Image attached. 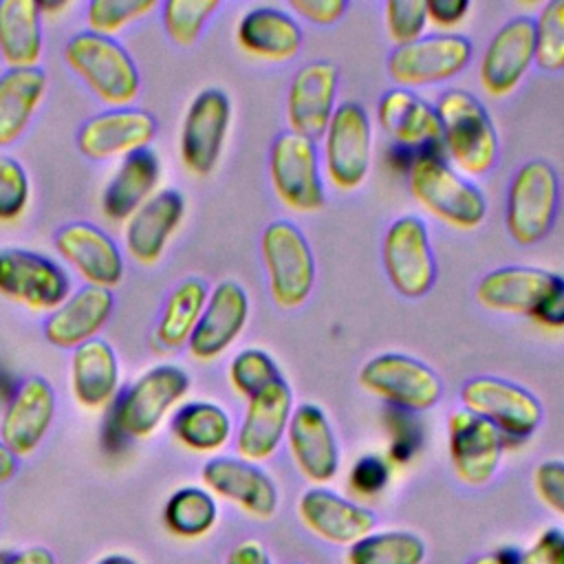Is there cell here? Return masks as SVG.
<instances>
[{
    "instance_id": "1",
    "label": "cell",
    "mask_w": 564,
    "mask_h": 564,
    "mask_svg": "<svg viewBox=\"0 0 564 564\" xmlns=\"http://www.w3.org/2000/svg\"><path fill=\"white\" fill-rule=\"evenodd\" d=\"M189 390V375L174 364L145 370L115 401L104 430V443L121 447L130 438L150 436Z\"/></svg>"
},
{
    "instance_id": "2",
    "label": "cell",
    "mask_w": 564,
    "mask_h": 564,
    "mask_svg": "<svg viewBox=\"0 0 564 564\" xmlns=\"http://www.w3.org/2000/svg\"><path fill=\"white\" fill-rule=\"evenodd\" d=\"M445 159L465 176L487 174L500 152L494 121L478 97L449 88L436 101Z\"/></svg>"
},
{
    "instance_id": "3",
    "label": "cell",
    "mask_w": 564,
    "mask_h": 564,
    "mask_svg": "<svg viewBox=\"0 0 564 564\" xmlns=\"http://www.w3.org/2000/svg\"><path fill=\"white\" fill-rule=\"evenodd\" d=\"M405 176L412 198L438 220L456 229H476L482 225L487 216L485 194L445 154L419 156Z\"/></svg>"
},
{
    "instance_id": "4",
    "label": "cell",
    "mask_w": 564,
    "mask_h": 564,
    "mask_svg": "<svg viewBox=\"0 0 564 564\" xmlns=\"http://www.w3.org/2000/svg\"><path fill=\"white\" fill-rule=\"evenodd\" d=\"M64 62L104 104L115 108L132 104L141 90L134 59L110 35L88 29L70 35L64 46Z\"/></svg>"
},
{
    "instance_id": "5",
    "label": "cell",
    "mask_w": 564,
    "mask_h": 564,
    "mask_svg": "<svg viewBox=\"0 0 564 564\" xmlns=\"http://www.w3.org/2000/svg\"><path fill=\"white\" fill-rule=\"evenodd\" d=\"M269 293L280 308L302 306L315 284V258L306 236L291 220H273L260 236Z\"/></svg>"
},
{
    "instance_id": "6",
    "label": "cell",
    "mask_w": 564,
    "mask_h": 564,
    "mask_svg": "<svg viewBox=\"0 0 564 564\" xmlns=\"http://www.w3.org/2000/svg\"><path fill=\"white\" fill-rule=\"evenodd\" d=\"M560 203V181L553 165L531 159L513 174L507 189L505 225L518 245L540 242L555 223Z\"/></svg>"
},
{
    "instance_id": "7",
    "label": "cell",
    "mask_w": 564,
    "mask_h": 564,
    "mask_svg": "<svg viewBox=\"0 0 564 564\" xmlns=\"http://www.w3.org/2000/svg\"><path fill=\"white\" fill-rule=\"evenodd\" d=\"M324 167L339 192L364 185L372 161V121L357 101L337 104L324 132Z\"/></svg>"
},
{
    "instance_id": "8",
    "label": "cell",
    "mask_w": 564,
    "mask_h": 564,
    "mask_svg": "<svg viewBox=\"0 0 564 564\" xmlns=\"http://www.w3.org/2000/svg\"><path fill=\"white\" fill-rule=\"evenodd\" d=\"M366 392L405 412H425L441 399L443 383L423 361L403 352H381L359 370Z\"/></svg>"
},
{
    "instance_id": "9",
    "label": "cell",
    "mask_w": 564,
    "mask_h": 564,
    "mask_svg": "<svg viewBox=\"0 0 564 564\" xmlns=\"http://www.w3.org/2000/svg\"><path fill=\"white\" fill-rule=\"evenodd\" d=\"M271 185L278 198L297 214H313L326 205L317 143L295 132H282L269 154Z\"/></svg>"
},
{
    "instance_id": "10",
    "label": "cell",
    "mask_w": 564,
    "mask_h": 564,
    "mask_svg": "<svg viewBox=\"0 0 564 564\" xmlns=\"http://www.w3.org/2000/svg\"><path fill=\"white\" fill-rule=\"evenodd\" d=\"M460 403L463 410L489 421L500 432L502 441H524L542 421L538 397L498 377H474L465 381Z\"/></svg>"
},
{
    "instance_id": "11",
    "label": "cell",
    "mask_w": 564,
    "mask_h": 564,
    "mask_svg": "<svg viewBox=\"0 0 564 564\" xmlns=\"http://www.w3.org/2000/svg\"><path fill=\"white\" fill-rule=\"evenodd\" d=\"M471 53V42L463 35H423L412 44L394 46L388 57V75L408 90L447 82L469 66Z\"/></svg>"
},
{
    "instance_id": "12",
    "label": "cell",
    "mask_w": 564,
    "mask_h": 564,
    "mask_svg": "<svg viewBox=\"0 0 564 564\" xmlns=\"http://www.w3.org/2000/svg\"><path fill=\"white\" fill-rule=\"evenodd\" d=\"M381 258L386 275L397 293L410 300L430 293L436 278V264L427 227L419 216H401L386 229Z\"/></svg>"
},
{
    "instance_id": "13",
    "label": "cell",
    "mask_w": 564,
    "mask_h": 564,
    "mask_svg": "<svg viewBox=\"0 0 564 564\" xmlns=\"http://www.w3.org/2000/svg\"><path fill=\"white\" fill-rule=\"evenodd\" d=\"M0 293L35 311H55L70 295V280L51 258L4 247L0 249Z\"/></svg>"
},
{
    "instance_id": "14",
    "label": "cell",
    "mask_w": 564,
    "mask_h": 564,
    "mask_svg": "<svg viewBox=\"0 0 564 564\" xmlns=\"http://www.w3.org/2000/svg\"><path fill=\"white\" fill-rule=\"evenodd\" d=\"M229 123L231 101L220 88H205L192 99L178 139L181 161L192 174L207 176L214 172L225 148Z\"/></svg>"
},
{
    "instance_id": "15",
    "label": "cell",
    "mask_w": 564,
    "mask_h": 564,
    "mask_svg": "<svg viewBox=\"0 0 564 564\" xmlns=\"http://www.w3.org/2000/svg\"><path fill=\"white\" fill-rule=\"evenodd\" d=\"M449 463L463 485H487L500 465L505 441L500 432L485 419L456 410L447 421Z\"/></svg>"
},
{
    "instance_id": "16",
    "label": "cell",
    "mask_w": 564,
    "mask_h": 564,
    "mask_svg": "<svg viewBox=\"0 0 564 564\" xmlns=\"http://www.w3.org/2000/svg\"><path fill=\"white\" fill-rule=\"evenodd\" d=\"M293 414V392L284 379L273 381L251 399L236 436V449L242 460L262 463L271 458L286 436Z\"/></svg>"
},
{
    "instance_id": "17",
    "label": "cell",
    "mask_w": 564,
    "mask_h": 564,
    "mask_svg": "<svg viewBox=\"0 0 564 564\" xmlns=\"http://www.w3.org/2000/svg\"><path fill=\"white\" fill-rule=\"evenodd\" d=\"M339 70L326 59L304 64L291 79L286 95V119L291 132L317 141L337 108Z\"/></svg>"
},
{
    "instance_id": "18",
    "label": "cell",
    "mask_w": 564,
    "mask_h": 564,
    "mask_svg": "<svg viewBox=\"0 0 564 564\" xmlns=\"http://www.w3.org/2000/svg\"><path fill=\"white\" fill-rule=\"evenodd\" d=\"M53 245L90 286L112 291L123 280L121 249L101 227L84 220L66 223L55 231Z\"/></svg>"
},
{
    "instance_id": "19",
    "label": "cell",
    "mask_w": 564,
    "mask_h": 564,
    "mask_svg": "<svg viewBox=\"0 0 564 564\" xmlns=\"http://www.w3.org/2000/svg\"><path fill=\"white\" fill-rule=\"evenodd\" d=\"M535 62V31L529 15L505 22L489 40L480 59V84L491 97H505L518 88Z\"/></svg>"
},
{
    "instance_id": "20",
    "label": "cell",
    "mask_w": 564,
    "mask_h": 564,
    "mask_svg": "<svg viewBox=\"0 0 564 564\" xmlns=\"http://www.w3.org/2000/svg\"><path fill=\"white\" fill-rule=\"evenodd\" d=\"M156 134V119L141 108H108L97 112L77 132V148L93 161L126 156L143 150Z\"/></svg>"
},
{
    "instance_id": "21",
    "label": "cell",
    "mask_w": 564,
    "mask_h": 564,
    "mask_svg": "<svg viewBox=\"0 0 564 564\" xmlns=\"http://www.w3.org/2000/svg\"><path fill=\"white\" fill-rule=\"evenodd\" d=\"M289 452L300 474L319 485L335 478L339 469V445L326 412L315 403H300L293 408L286 430Z\"/></svg>"
},
{
    "instance_id": "22",
    "label": "cell",
    "mask_w": 564,
    "mask_h": 564,
    "mask_svg": "<svg viewBox=\"0 0 564 564\" xmlns=\"http://www.w3.org/2000/svg\"><path fill=\"white\" fill-rule=\"evenodd\" d=\"M379 126L392 139L416 156L445 154L441 141V121L436 108L408 88L388 90L377 106Z\"/></svg>"
},
{
    "instance_id": "23",
    "label": "cell",
    "mask_w": 564,
    "mask_h": 564,
    "mask_svg": "<svg viewBox=\"0 0 564 564\" xmlns=\"http://www.w3.org/2000/svg\"><path fill=\"white\" fill-rule=\"evenodd\" d=\"M200 478L207 491L231 500L253 518L267 520L278 511V487L256 463L216 456L203 465Z\"/></svg>"
},
{
    "instance_id": "24",
    "label": "cell",
    "mask_w": 564,
    "mask_h": 564,
    "mask_svg": "<svg viewBox=\"0 0 564 564\" xmlns=\"http://www.w3.org/2000/svg\"><path fill=\"white\" fill-rule=\"evenodd\" d=\"M249 317L247 291L236 280L218 282L207 297L203 315L187 341L189 355L212 361L223 355L242 333Z\"/></svg>"
},
{
    "instance_id": "25",
    "label": "cell",
    "mask_w": 564,
    "mask_h": 564,
    "mask_svg": "<svg viewBox=\"0 0 564 564\" xmlns=\"http://www.w3.org/2000/svg\"><path fill=\"white\" fill-rule=\"evenodd\" d=\"M55 419V390L44 377L18 386L0 419V441L20 458L31 454Z\"/></svg>"
},
{
    "instance_id": "26",
    "label": "cell",
    "mask_w": 564,
    "mask_h": 564,
    "mask_svg": "<svg viewBox=\"0 0 564 564\" xmlns=\"http://www.w3.org/2000/svg\"><path fill=\"white\" fill-rule=\"evenodd\" d=\"M297 516L311 533L339 546H350L375 529V516L366 507L326 487L306 489L297 500Z\"/></svg>"
},
{
    "instance_id": "27",
    "label": "cell",
    "mask_w": 564,
    "mask_h": 564,
    "mask_svg": "<svg viewBox=\"0 0 564 564\" xmlns=\"http://www.w3.org/2000/svg\"><path fill=\"white\" fill-rule=\"evenodd\" d=\"M185 214V200L178 189L154 192L126 220V249L139 264H154L161 260L167 240L178 229Z\"/></svg>"
},
{
    "instance_id": "28",
    "label": "cell",
    "mask_w": 564,
    "mask_h": 564,
    "mask_svg": "<svg viewBox=\"0 0 564 564\" xmlns=\"http://www.w3.org/2000/svg\"><path fill=\"white\" fill-rule=\"evenodd\" d=\"M115 306L112 291L82 286L70 293L44 322V337L59 348H77L97 337L108 324Z\"/></svg>"
},
{
    "instance_id": "29",
    "label": "cell",
    "mask_w": 564,
    "mask_h": 564,
    "mask_svg": "<svg viewBox=\"0 0 564 564\" xmlns=\"http://www.w3.org/2000/svg\"><path fill=\"white\" fill-rule=\"evenodd\" d=\"M555 275L557 273L524 264L494 269L478 282L476 300L489 311L531 317L551 289Z\"/></svg>"
},
{
    "instance_id": "30",
    "label": "cell",
    "mask_w": 564,
    "mask_h": 564,
    "mask_svg": "<svg viewBox=\"0 0 564 564\" xmlns=\"http://www.w3.org/2000/svg\"><path fill=\"white\" fill-rule=\"evenodd\" d=\"M236 40L253 57L286 62L300 53L304 33L291 13L278 7H253L240 18Z\"/></svg>"
},
{
    "instance_id": "31",
    "label": "cell",
    "mask_w": 564,
    "mask_h": 564,
    "mask_svg": "<svg viewBox=\"0 0 564 564\" xmlns=\"http://www.w3.org/2000/svg\"><path fill=\"white\" fill-rule=\"evenodd\" d=\"M70 388L82 408L99 410L115 401L119 390V361L106 339H90L70 355Z\"/></svg>"
},
{
    "instance_id": "32",
    "label": "cell",
    "mask_w": 564,
    "mask_h": 564,
    "mask_svg": "<svg viewBox=\"0 0 564 564\" xmlns=\"http://www.w3.org/2000/svg\"><path fill=\"white\" fill-rule=\"evenodd\" d=\"M161 161L154 150L143 148L121 159L112 178L104 187L101 209L110 220H128L156 189Z\"/></svg>"
},
{
    "instance_id": "33",
    "label": "cell",
    "mask_w": 564,
    "mask_h": 564,
    "mask_svg": "<svg viewBox=\"0 0 564 564\" xmlns=\"http://www.w3.org/2000/svg\"><path fill=\"white\" fill-rule=\"evenodd\" d=\"M44 93L46 73L40 66L7 68L0 75V148L22 137Z\"/></svg>"
},
{
    "instance_id": "34",
    "label": "cell",
    "mask_w": 564,
    "mask_h": 564,
    "mask_svg": "<svg viewBox=\"0 0 564 564\" xmlns=\"http://www.w3.org/2000/svg\"><path fill=\"white\" fill-rule=\"evenodd\" d=\"M42 44L40 2L0 0V57L9 68L37 66Z\"/></svg>"
},
{
    "instance_id": "35",
    "label": "cell",
    "mask_w": 564,
    "mask_h": 564,
    "mask_svg": "<svg viewBox=\"0 0 564 564\" xmlns=\"http://www.w3.org/2000/svg\"><path fill=\"white\" fill-rule=\"evenodd\" d=\"M174 438L198 454H212L227 445L231 436L229 414L212 401H187L172 416Z\"/></svg>"
},
{
    "instance_id": "36",
    "label": "cell",
    "mask_w": 564,
    "mask_h": 564,
    "mask_svg": "<svg viewBox=\"0 0 564 564\" xmlns=\"http://www.w3.org/2000/svg\"><path fill=\"white\" fill-rule=\"evenodd\" d=\"M207 297L209 289L200 278H185L172 289L156 324V339L163 348L176 350L189 341L203 315Z\"/></svg>"
},
{
    "instance_id": "37",
    "label": "cell",
    "mask_w": 564,
    "mask_h": 564,
    "mask_svg": "<svg viewBox=\"0 0 564 564\" xmlns=\"http://www.w3.org/2000/svg\"><path fill=\"white\" fill-rule=\"evenodd\" d=\"M216 520L218 505L214 496L200 487L176 489L163 507L165 529L178 538H200L214 529Z\"/></svg>"
},
{
    "instance_id": "38",
    "label": "cell",
    "mask_w": 564,
    "mask_h": 564,
    "mask_svg": "<svg viewBox=\"0 0 564 564\" xmlns=\"http://www.w3.org/2000/svg\"><path fill=\"white\" fill-rule=\"evenodd\" d=\"M425 542L410 531L368 533L348 546L346 564H423Z\"/></svg>"
},
{
    "instance_id": "39",
    "label": "cell",
    "mask_w": 564,
    "mask_h": 564,
    "mask_svg": "<svg viewBox=\"0 0 564 564\" xmlns=\"http://www.w3.org/2000/svg\"><path fill=\"white\" fill-rule=\"evenodd\" d=\"M218 7V0H167L161 7L163 29L174 44L189 46Z\"/></svg>"
},
{
    "instance_id": "40",
    "label": "cell",
    "mask_w": 564,
    "mask_h": 564,
    "mask_svg": "<svg viewBox=\"0 0 564 564\" xmlns=\"http://www.w3.org/2000/svg\"><path fill=\"white\" fill-rule=\"evenodd\" d=\"M535 31V64L546 73L564 70V0H549L538 20Z\"/></svg>"
},
{
    "instance_id": "41",
    "label": "cell",
    "mask_w": 564,
    "mask_h": 564,
    "mask_svg": "<svg viewBox=\"0 0 564 564\" xmlns=\"http://www.w3.org/2000/svg\"><path fill=\"white\" fill-rule=\"evenodd\" d=\"M278 379H282L278 364L260 348H245L229 364V381L234 390L247 399Z\"/></svg>"
},
{
    "instance_id": "42",
    "label": "cell",
    "mask_w": 564,
    "mask_h": 564,
    "mask_svg": "<svg viewBox=\"0 0 564 564\" xmlns=\"http://www.w3.org/2000/svg\"><path fill=\"white\" fill-rule=\"evenodd\" d=\"M156 7V0H93L86 7L88 31L112 37V33L139 18H145Z\"/></svg>"
},
{
    "instance_id": "43",
    "label": "cell",
    "mask_w": 564,
    "mask_h": 564,
    "mask_svg": "<svg viewBox=\"0 0 564 564\" xmlns=\"http://www.w3.org/2000/svg\"><path fill=\"white\" fill-rule=\"evenodd\" d=\"M386 31L397 46H405L423 37L427 26L425 0H390L386 2Z\"/></svg>"
},
{
    "instance_id": "44",
    "label": "cell",
    "mask_w": 564,
    "mask_h": 564,
    "mask_svg": "<svg viewBox=\"0 0 564 564\" xmlns=\"http://www.w3.org/2000/svg\"><path fill=\"white\" fill-rule=\"evenodd\" d=\"M31 196L29 174L13 156H0V223L15 220L24 214Z\"/></svg>"
},
{
    "instance_id": "45",
    "label": "cell",
    "mask_w": 564,
    "mask_h": 564,
    "mask_svg": "<svg viewBox=\"0 0 564 564\" xmlns=\"http://www.w3.org/2000/svg\"><path fill=\"white\" fill-rule=\"evenodd\" d=\"M538 498L564 518V460H544L533 471Z\"/></svg>"
},
{
    "instance_id": "46",
    "label": "cell",
    "mask_w": 564,
    "mask_h": 564,
    "mask_svg": "<svg viewBox=\"0 0 564 564\" xmlns=\"http://www.w3.org/2000/svg\"><path fill=\"white\" fill-rule=\"evenodd\" d=\"M388 476L390 471L386 460L381 456L368 454V456H361L350 469V487L361 496H375L386 487Z\"/></svg>"
},
{
    "instance_id": "47",
    "label": "cell",
    "mask_w": 564,
    "mask_h": 564,
    "mask_svg": "<svg viewBox=\"0 0 564 564\" xmlns=\"http://www.w3.org/2000/svg\"><path fill=\"white\" fill-rule=\"evenodd\" d=\"M513 564H564V531L546 529Z\"/></svg>"
},
{
    "instance_id": "48",
    "label": "cell",
    "mask_w": 564,
    "mask_h": 564,
    "mask_svg": "<svg viewBox=\"0 0 564 564\" xmlns=\"http://www.w3.org/2000/svg\"><path fill=\"white\" fill-rule=\"evenodd\" d=\"M531 319L546 328H564V275H555L551 289L531 313Z\"/></svg>"
},
{
    "instance_id": "49",
    "label": "cell",
    "mask_w": 564,
    "mask_h": 564,
    "mask_svg": "<svg viewBox=\"0 0 564 564\" xmlns=\"http://www.w3.org/2000/svg\"><path fill=\"white\" fill-rule=\"evenodd\" d=\"M291 11H295L300 18L326 26L335 24L348 9V2L344 0H291Z\"/></svg>"
},
{
    "instance_id": "50",
    "label": "cell",
    "mask_w": 564,
    "mask_h": 564,
    "mask_svg": "<svg viewBox=\"0 0 564 564\" xmlns=\"http://www.w3.org/2000/svg\"><path fill=\"white\" fill-rule=\"evenodd\" d=\"M471 2L469 0H425V11H427V22L449 29L463 22V18L469 13Z\"/></svg>"
},
{
    "instance_id": "51",
    "label": "cell",
    "mask_w": 564,
    "mask_h": 564,
    "mask_svg": "<svg viewBox=\"0 0 564 564\" xmlns=\"http://www.w3.org/2000/svg\"><path fill=\"white\" fill-rule=\"evenodd\" d=\"M225 564H273V562H271L267 549L262 546V542L242 540L229 551Z\"/></svg>"
},
{
    "instance_id": "52",
    "label": "cell",
    "mask_w": 564,
    "mask_h": 564,
    "mask_svg": "<svg viewBox=\"0 0 564 564\" xmlns=\"http://www.w3.org/2000/svg\"><path fill=\"white\" fill-rule=\"evenodd\" d=\"M7 564H55V557L46 546H26L18 553H11Z\"/></svg>"
},
{
    "instance_id": "53",
    "label": "cell",
    "mask_w": 564,
    "mask_h": 564,
    "mask_svg": "<svg viewBox=\"0 0 564 564\" xmlns=\"http://www.w3.org/2000/svg\"><path fill=\"white\" fill-rule=\"evenodd\" d=\"M18 471V456L0 441V485L11 480Z\"/></svg>"
},
{
    "instance_id": "54",
    "label": "cell",
    "mask_w": 564,
    "mask_h": 564,
    "mask_svg": "<svg viewBox=\"0 0 564 564\" xmlns=\"http://www.w3.org/2000/svg\"><path fill=\"white\" fill-rule=\"evenodd\" d=\"M95 564H137V562L128 555H106V557L97 560Z\"/></svg>"
},
{
    "instance_id": "55",
    "label": "cell",
    "mask_w": 564,
    "mask_h": 564,
    "mask_svg": "<svg viewBox=\"0 0 564 564\" xmlns=\"http://www.w3.org/2000/svg\"><path fill=\"white\" fill-rule=\"evenodd\" d=\"M469 564H502V560L496 553H487V555H480V557L471 560Z\"/></svg>"
},
{
    "instance_id": "56",
    "label": "cell",
    "mask_w": 564,
    "mask_h": 564,
    "mask_svg": "<svg viewBox=\"0 0 564 564\" xmlns=\"http://www.w3.org/2000/svg\"><path fill=\"white\" fill-rule=\"evenodd\" d=\"M9 555H11V553H7V551H0V564H7Z\"/></svg>"
},
{
    "instance_id": "57",
    "label": "cell",
    "mask_w": 564,
    "mask_h": 564,
    "mask_svg": "<svg viewBox=\"0 0 564 564\" xmlns=\"http://www.w3.org/2000/svg\"><path fill=\"white\" fill-rule=\"evenodd\" d=\"M291 564H300V562H291Z\"/></svg>"
}]
</instances>
